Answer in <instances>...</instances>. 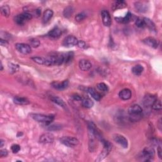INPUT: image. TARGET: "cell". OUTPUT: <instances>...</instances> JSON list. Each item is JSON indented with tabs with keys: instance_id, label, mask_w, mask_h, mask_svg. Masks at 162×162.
I'll use <instances>...</instances> for the list:
<instances>
[{
	"instance_id": "9a60e30c",
	"label": "cell",
	"mask_w": 162,
	"mask_h": 162,
	"mask_svg": "<svg viewBox=\"0 0 162 162\" xmlns=\"http://www.w3.org/2000/svg\"><path fill=\"white\" fill-rule=\"evenodd\" d=\"M79 67L82 71H88L92 67V63L88 60L82 59L79 62Z\"/></svg>"
},
{
	"instance_id": "ba28073f",
	"label": "cell",
	"mask_w": 162,
	"mask_h": 162,
	"mask_svg": "<svg viewBox=\"0 0 162 162\" xmlns=\"http://www.w3.org/2000/svg\"><path fill=\"white\" fill-rule=\"evenodd\" d=\"M78 39L76 38V37L74 36H68L65 37L63 41V45L65 47L70 48L77 45Z\"/></svg>"
},
{
	"instance_id": "bcb514c9",
	"label": "cell",
	"mask_w": 162,
	"mask_h": 162,
	"mask_svg": "<svg viewBox=\"0 0 162 162\" xmlns=\"http://www.w3.org/2000/svg\"><path fill=\"white\" fill-rule=\"evenodd\" d=\"M1 70H3V64L1 62Z\"/></svg>"
},
{
	"instance_id": "b9f144b4",
	"label": "cell",
	"mask_w": 162,
	"mask_h": 162,
	"mask_svg": "<svg viewBox=\"0 0 162 162\" xmlns=\"http://www.w3.org/2000/svg\"><path fill=\"white\" fill-rule=\"evenodd\" d=\"M0 44H1V46H5L6 45H7V44H8V42H7V41L4 40V39H3L2 38H1V39H0Z\"/></svg>"
},
{
	"instance_id": "ab89813d",
	"label": "cell",
	"mask_w": 162,
	"mask_h": 162,
	"mask_svg": "<svg viewBox=\"0 0 162 162\" xmlns=\"http://www.w3.org/2000/svg\"><path fill=\"white\" fill-rule=\"evenodd\" d=\"M10 69H11L12 71H13V72H16L17 70L19 69V66L17 65H14V64H11V66L10 67Z\"/></svg>"
},
{
	"instance_id": "5b68a950",
	"label": "cell",
	"mask_w": 162,
	"mask_h": 162,
	"mask_svg": "<svg viewBox=\"0 0 162 162\" xmlns=\"http://www.w3.org/2000/svg\"><path fill=\"white\" fill-rule=\"evenodd\" d=\"M32 17V14H30V13L24 12L15 17V22L17 24H18L19 26H23L27 22H28L30 20H31Z\"/></svg>"
},
{
	"instance_id": "6da1fadb",
	"label": "cell",
	"mask_w": 162,
	"mask_h": 162,
	"mask_svg": "<svg viewBox=\"0 0 162 162\" xmlns=\"http://www.w3.org/2000/svg\"><path fill=\"white\" fill-rule=\"evenodd\" d=\"M128 113L130 121L137 122L142 117L143 109L138 105H134L129 108Z\"/></svg>"
},
{
	"instance_id": "7c38bea8",
	"label": "cell",
	"mask_w": 162,
	"mask_h": 162,
	"mask_svg": "<svg viewBox=\"0 0 162 162\" xmlns=\"http://www.w3.org/2000/svg\"><path fill=\"white\" fill-rule=\"evenodd\" d=\"M143 43L145 44H146L147 46L154 48V49H156V48H158L160 44V42L157 39L151 37H147V38L144 39L143 40Z\"/></svg>"
},
{
	"instance_id": "9c48e42d",
	"label": "cell",
	"mask_w": 162,
	"mask_h": 162,
	"mask_svg": "<svg viewBox=\"0 0 162 162\" xmlns=\"http://www.w3.org/2000/svg\"><path fill=\"white\" fill-rule=\"evenodd\" d=\"M15 48L19 52L23 54H27L31 53V46L29 44L25 43H17L15 44Z\"/></svg>"
},
{
	"instance_id": "2e32d148",
	"label": "cell",
	"mask_w": 162,
	"mask_h": 162,
	"mask_svg": "<svg viewBox=\"0 0 162 162\" xmlns=\"http://www.w3.org/2000/svg\"><path fill=\"white\" fill-rule=\"evenodd\" d=\"M119 96L122 100H129L132 97V92L129 89H123L120 91Z\"/></svg>"
},
{
	"instance_id": "52a82bcc",
	"label": "cell",
	"mask_w": 162,
	"mask_h": 162,
	"mask_svg": "<svg viewBox=\"0 0 162 162\" xmlns=\"http://www.w3.org/2000/svg\"><path fill=\"white\" fill-rule=\"evenodd\" d=\"M113 139L115 143L119 144L123 148H125L126 149V148H128V141H127V139L123 136L121 135V134H114L113 136Z\"/></svg>"
},
{
	"instance_id": "484cf974",
	"label": "cell",
	"mask_w": 162,
	"mask_h": 162,
	"mask_svg": "<svg viewBox=\"0 0 162 162\" xmlns=\"http://www.w3.org/2000/svg\"><path fill=\"white\" fill-rule=\"evenodd\" d=\"M132 15L130 12H128L127 13V15L123 17V18H116V20L117 22H119L120 23H128L131 21Z\"/></svg>"
},
{
	"instance_id": "f6af8a7d",
	"label": "cell",
	"mask_w": 162,
	"mask_h": 162,
	"mask_svg": "<svg viewBox=\"0 0 162 162\" xmlns=\"http://www.w3.org/2000/svg\"><path fill=\"white\" fill-rule=\"evenodd\" d=\"M0 143H1V144H0V147H3V145H4V141H3V139H1L0 140Z\"/></svg>"
},
{
	"instance_id": "8fae6325",
	"label": "cell",
	"mask_w": 162,
	"mask_h": 162,
	"mask_svg": "<svg viewBox=\"0 0 162 162\" xmlns=\"http://www.w3.org/2000/svg\"><path fill=\"white\" fill-rule=\"evenodd\" d=\"M54 141V136L51 133H45L40 136L39 142L43 144H50Z\"/></svg>"
},
{
	"instance_id": "7402d4cb",
	"label": "cell",
	"mask_w": 162,
	"mask_h": 162,
	"mask_svg": "<svg viewBox=\"0 0 162 162\" xmlns=\"http://www.w3.org/2000/svg\"><path fill=\"white\" fill-rule=\"evenodd\" d=\"M13 102L17 105H26L30 103L29 101L26 98L23 97H19V96H16L13 98Z\"/></svg>"
},
{
	"instance_id": "d6986e66",
	"label": "cell",
	"mask_w": 162,
	"mask_h": 162,
	"mask_svg": "<svg viewBox=\"0 0 162 162\" xmlns=\"http://www.w3.org/2000/svg\"><path fill=\"white\" fill-rule=\"evenodd\" d=\"M53 16V12L52 10L48 9L43 13V22L44 23H46L51 19Z\"/></svg>"
},
{
	"instance_id": "8d00e7d4",
	"label": "cell",
	"mask_w": 162,
	"mask_h": 162,
	"mask_svg": "<svg viewBox=\"0 0 162 162\" xmlns=\"http://www.w3.org/2000/svg\"><path fill=\"white\" fill-rule=\"evenodd\" d=\"M11 150L13 153H17L20 150V146L19 144H13V145L12 146Z\"/></svg>"
},
{
	"instance_id": "f35d334b",
	"label": "cell",
	"mask_w": 162,
	"mask_h": 162,
	"mask_svg": "<svg viewBox=\"0 0 162 162\" xmlns=\"http://www.w3.org/2000/svg\"><path fill=\"white\" fill-rule=\"evenodd\" d=\"M8 155V151L6 150H1L0 151V156L1 158L6 157Z\"/></svg>"
},
{
	"instance_id": "60d3db41",
	"label": "cell",
	"mask_w": 162,
	"mask_h": 162,
	"mask_svg": "<svg viewBox=\"0 0 162 162\" xmlns=\"http://www.w3.org/2000/svg\"><path fill=\"white\" fill-rule=\"evenodd\" d=\"M72 98H73L74 99H75V100H76V101H82V98L81 97V96L77 94H74L73 96H72Z\"/></svg>"
},
{
	"instance_id": "44dd1931",
	"label": "cell",
	"mask_w": 162,
	"mask_h": 162,
	"mask_svg": "<svg viewBox=\"0 0 162 162\" xmlns=\"http://www.w3.org/2000/svg\"><path fill=\"white\" fill-rule=\"evenodd\" d=\"M62 34L61 30L58 28V27H54L53 29H51L49 32H48V36L53 38H58Z\"/></svg>"
},
{
	"instance_id": "836d02e7",
	"label": "cell",
	"mask_w": 162,
	"mask_h": 162,
	"mask_svg": "<svg viewBox=\"0 0 162 162\" xmlns=\"http://www.w3.org/2000/svg\"><path fill=\"white\" fill-rule=\"evenodd\" d=\"M86 17V14L83 12L82 13H79L78 14L75 16V20H76L77 22H81L82 20H84Z\"/></svg>"
},
{
	"instance_id": "277c9868",
	"label": "cell",
	"mask_w": 162,
	"mask_h": 162,
	"mask_svg": "<svg viewBox=\"0 0 162 162\" xmlns=\"http://www.w3.org/2000/svg\"><path fill=\"white\" fill-rule=\"evenodd\" d=\"M154 156V151L153 148L146 147L143 150L140 155L141 160L144 161H150L153 159Z\"/></svg>"
},
{
	"instance_id": "e0dca14e",
	"label": "cell",
	"mask_w": 162,
	"mask_h": 162,
	"mask_svg": "<svg viewBox=\"0 0 162 162\" xmlns=\"http://www.w3.org/2000/svg\"><path fill=\"white\" fill-rule=\"evenodd\" d=\"M88 92L89 94L91 96V97L92 98H94L95 100L96 101L101 100V99L102 98L101 95L100 94V93L98 92V91H96V90L94 88H88Z\"/></svg>"
},
{
	"instance_id": "cb8c5ba5",
	"label": "cell",
	"mask_w": 162,
	"mask_h": 162,
	"mask_svg": "<svg viewBox=\"0 0 162 162\" xmlns=\"http://www.w3.org/2000/svg\"><path fill=\"white\" fill-rule=\"evenodd\" d=\"M82 105L86 108H91L94 105V102L89 98H84L82 99Z\"/></svg>"
},
{
	"instance_id": "d6a6232c",
	"label": "cell",
	"mask_w": 162,
	"mask_h": 162,
	"mask_svg": "<svg viewBox=\"0 0 162 162\" xmlns=\"http://www.w3.org/2000/svg\"><path fill=\"white\" fill-rule=\"evenodd\" d=\"M97 88L99 91L102 92H108L109 90L108 85L105 84V83H103V82H101V83H99L97 84Z\"/></svg>"
},
{
	"instance_id": "d4e9b609",
	"label": "cell",
	"mask_w": 162,
	"mask_h": 162,
	"mask_svg": "<svg viewBox=\"0 0 162 162\" xmlns=\"http://www.w3.org/2000/svg\"><path fill=\"white\" fill-rule=\"evenodd\" d=\"M143 71L144 67L141 65H136L132 68V73L135 75H136V76H139V75H141L143 74Z\"/></svg>"
},
{
	"instance_id": "f546056e",
	"label": "cell",
	"mask_w": 162,
	"mask_h": 162,
	"mask_svg": "<svg viewBox=\"0 0 162 162\" xmlns=\"http://www.w3.org/2000/svg\"><path fill=\"white\" fill-rule=\"evenodd\" d=\"M31 59H32L34 62L37 63V64L44 65V63H45V58L39 57H34L31 58Z\"/></svg>"
},
{
	"instance_id": "d590c367",
	"label": "cell",
	"mask_w": 162,
	"mask_h": 162,
	"mask_svg": "<svg viewBox=\"0 0 162 162\" xmlns=\"http://www.w3.org/2000/svg\"><path fill=\"white\" fill-rule=\"evenodd\" d=\"M136 25L137 27H139V28H143L144 27H145L144 26L143 19L137 18L136 20Z\"/></svg>"
},
{
	"instance_id": "4dcf8cb0",
	"label": "cell",
	"mask_w": 162,
	"mask_h": 162,
	"mask_svg": "<svg viewBox=\"0 0 162 162\" xmlns=\"http://www.w3.org/2000/svg\"><path fill=\"white\" fill-rule=\"evenodd\" d=\"M64 56V60H65V63H67L68 62L72 61L74 57V53L72 52H68L67 53L63 54Z\"/></svg>"
},
{
	"instance_id": "e575fe53",
	"label": "cell",
	"mask_w": 162,
	"mask_h": 162,
	"mask_svg": "<svg viewBox=\"0 0 162 162\" xmlns=\"http://www.w3.org/2000/svg\"><path fill=\"white\" fill-rule=\"evenodd\" d=\"M29 45L33 48H37L40 45V42L38 39H31L30 40Z\"/></svg>"
},
{
	"instance_id": "5bb4252c",
	"label": "cell",
	"mask_w": 162,
	"mask_h": 162,
	"mask_svg": "<svg viewBox=\"0 0 162 162\" xmlns=\"http://www.w3.org/2000/svg\"><path fill=\"white\" fill-rule=\"evenodd\" d=\"M68 84H69V82H68V80L63 81L61 82L54 81L51 83V86L55 89H57V90H63V89L67 88Z\"/></svg>"
},
{
	"instance_id": "f1b7e54d",
	"label": "cell",
	"mask_w": 162,
	"mask_h": 162,
	"mask_svg": "<svg viewBox=\"0 0 162 162\" xmlns=\"http://www.w3.org/2000/svg\"><path fill=\"white\" fill-rule=\"evenodd\" d=\"M153 110H156V111H158V110H161V103L160 99H158L157 98L156 99V100L154 101V102L153 103V104L151 106Z\"/></svg>"
},
{
	"instance_id": "3957f363",
	"label": "cell",
	"mask_w": 162,
	"mask_h": 162,
	"mask_svg": "<svg viewBox=\"0 0 162 162\" xmlns=\"http://www.w3.org/2000/svg\"><path fill=\"white\" fill-rule=\"evenodd\" d=\"M101 143H103V150L101 154L99 155L98 157V159L96 160V161H100L103 160V159L108 156V154L110 153V151L112 150V144L108 141H106L105 139H101Z\"/></svg>"
},
{
	"instance_id": "ac0fdd59",
	"label": "cell",
	"mask_w": 162,
	"mask_h": 162,
	"mask_svg": "<svg viewBox=\"0 0 162 162\" xmlns=\"http://www.w3.org/2000/svg\"><path fill=\"white\" fill-rule=\"evenodd\" d=\"M127 6V3L125 1H115L113 2L112 6V8L113 11H115V10H119V9H122L124 8Z\"/></svg>"
},
{
	"instance_id": "7bdbcfd3",
	"label": "cell",
	"mask_w": 162,
	"mask_h": 162,
	"mask_svg": "<svg viewBox=\"0 0 162 162\" xmlns=\"http://www.w3.org/2000/svg\"><path fill=\"white\" fill-rule=\"evenodd\" d=\"M161 146H159L158 147V150H157V152H158V156H159V158H160V159H161Z\"/></svg>"
},
{
	"instance_id": "4316f807",
	"label": "cell",
	"mask_w": 162,
	"mask_h": 162,
	"mask_svg": "<svg viewBox=\"0 0 162 162\" xmlns=\"http://www.w3.org/2000/svg\"><path fill=\"white\" fill-rule=\"evenodd\" d=\"M135 8L137 12L141 13H144L147 11V6L141 2H136L135 3Z\"/></svg>"
},
{
	"instance_id": "603a6c76",
	"label": "cell",
	"mask_w": 162,
	"mask_h": 162,
	"mask_svg": "<svg viewBox=\"0 0 162 162\" xmlns=\"http://www.w3.org/2000/svg\"><path fill=\"white\" fill-rule=\"evenodd\" d=\"M51 99L53 103H56L57 105H59L60 106H61V107L63 108H67V105L65 104L64 101L61 98L58 97V96H52V97L51 98Z\"/></svg>"
},
{
	"instance_id": "7a4b0ae2",
	"label": "cell",
	"mask_w": 162,
	"mask_h": 162,
	"mask_svg": "<svg viewBox=\"0 0 162 162\" xmlns=\"http://www.w3.org/2000/svg\"><path fill=\"white\" fill-rule=\"evenodd\" d=\"M31 117L36 122L46 124V125L50 124L54 120V117L53 115H45L43 114H39V113L31 114Z\"/></svg>"
},
{
	"instance_id": "ee69618b",
	"label": "cell",
	"mask_w": 162,
	"mask_h": 162,
	"mask_svg": "<svg viewBox=\"0 0 162 162\" xmlns=\"http://www.w3.org/2000/svg\"><path fill=\"white\" fill-rule=\"evenodd\" d=\"M161 119H160L159 121H158V128L160 129V130H161Z\"/></svg>"
},
{
	"instance_id": "83f0119b",
	"label": "cell",
	"mask_w": 162,
	"mask_h": 162,
	"mask_svg": "<svg viewBox=\"0 0 162 162\" xmlns=\"http://www.w3.org/2000/svg\"><path fill=\"white\" fill-rule=\"evenodd\" d=\"M1 13L3 17H7L10 15V8L8 5H3L1 7Z\"/></svg>"
},
{
	"instance_id": "ffe728a7",
	"label": "cell",
	"mask_w": 162,
	"mask_h": 162,
	"mask_svg": "<svg viewBox=\"0 0 162 162\" xmlns=\"http://www.w3.org/2000/svg\"><path fill=\"white\" fill-rule=\"evenodd\" d=\"M143 20L144 23V26L147 27L151 31H152V32H156V26H155V24L154 23V22L152 21V20H151L150 19H148V18H144Z\"/></svg>"
},
{
	"instance_id": "4fadbf2b",
	"label": "cell",
	"mask_w": 162,
	"mask_h": 162,
	"mask_svg": "<svg viewBox=\"0 0 162 162\" xmlns=\"http://www.w3.org/2000/svg\"><path fill=\"white\" fill-rule=\"evenodd\" d=\"M156 98L154 96L151 95V94H147L146 96H144L143 98V105L145 108H149L152 106L153 103L154 101L156 100Z\"/></svg>"
},
{
	"instance_id": "8992f818",
	"label": "cell",
	"mask_w": 162,
	"mask_h": 162,
	"mask_svg": "<svg viewBox=\"0 0 162 162\" xmlns=\"http://www.w3.org/2000/svg\"><path fill=\"white\" fill-rule=\"evenodd\" d=\"M60 142L63 144H64L65 146L72 148L77 146L79 141L77 138H75V137L65 136L61 137L60 139Z\"/></svg>"
},
{
	"instance_id": "74e56055",
	"label": "cell",
	"mask_w": 162,
	"mask_h": 162,
	"mask_svg": "<svg viewBox=\"0 0 162 162\" xmlns=\"http://www.w3.org/2000/svg\"><path fill=\"white\" fill-rule=\"evenodd\" d=\"M77 46L79 48H83V49H85V48H86V44L83 41H79Z\"/></svg>"
},
{
	"instance_id": "1f68e13d",
	"label": "cell",
	"mask_w": 162,
	"mask_h": 162,
	"mask_svg": "<svg viewBox=\"0 0 162 162\" xmlns=\"http://www.w3.org/2000/svg\"><path fill=\"white\" fill-rule=\"evenodd\" d=\"M73 12H74V10L72 8V7H71V6H68V7H67L65 9L63 12V15L65 17H66V18H68V17H70L72 15Z\"/></svg>"
},
{
	"instance_id": "30bf717a",
	"label": "cell",
	"mask_w": 162,
	"mask_h": 162,
	"mask_svg": "<svg viewBox=\"0 0 162 162\" xmlns=\"http://www.w3.org/2000/svg\"><path fill=\"white\" fill-rule=\"evenodd\" d=\"M101 17L103 23L106 27H110L112 24V18L110 13L107 10H103L101 11Z\"/></svg>"
}]
</instances>
